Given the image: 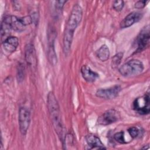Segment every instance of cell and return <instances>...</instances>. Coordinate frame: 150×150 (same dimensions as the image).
Masks as SVG:
<instances>
[{"mask_svg":"<svg viewBox=\"0 0 150 150\" xmlns=\"http://www.w3.org/2000/svg\"><path fill=\"white\" fill-rule=\"evenodd\" d=\"M82 16L83 10L79 4H75L70 12L63 35V49L66 55L70 50L74 30L80 23Z\"/></svg>","mask_w":150,"mask_h":150,"instance_id":"cell-1","label":"cell"},{"mask_svg":"<svg viewBox=\"0 0 150 150\" xmlns=\"http://www.w3.org/2000/svg\"><path fill=\"white\" fill-rule=\"evenodd\" d=\"M47 102L49 111L54 128L58 135L60 137H62L63 134V129L60 120L59 106L57 101L52 92L49 93Z\"/></svg>","mask_w":150,"mask_h":150,"instance_id":"cell-2","label":"cell"},{"mask_svg":"<svg viewBox=\"0 0 150 150\" xmlns=\"http://www.w3.org/2000/svg\"><path fill=\"white\" fill-rule=\"evenodd\" d=\"M142 63L137 59H132L124 64L119 69V73L123 76H132L139 74L144 70Z\"/></svg>","mask_w":150,"mask_h":150,"instance_id":"cell-3","label":"cell"},{"mask_svg":"<svg viewBox=\"0 0 150 150\" xmlns=\"http://www.w3.org/2000/svg\"><path fill=\"white\" fill-rule=\"evenodd\" d=\"M133 108L141 115H146L150 111L149 96L148 93L137 98L133 102Z\"/></svg>","mask_w":150,"mask_h":150,"instance_id":"cell-4","label":"cell"},{"mask_svg":"<svg viewBox=\"0 0 150 150\" xmlns=\"http://www.w3.org/2000/svg\"><path fill=\"white\" fill-rule=\"evenodd\" d=\"M149 26L148 25L141 30L136 38L137 52H142L149 46Z\"/></svg>","mask_w":150,"mask_h":150,"instance_id":"cell-5","label":"cell"},{"mask_svg":"<svg viewBox=\"0 0 150 150\" xmlns=\"http://www.w3.org/2000/svg\"><path fill=\"white\" fill-rule=\"evenodd\" d=\"M18 121L20 132L22 135H25L27 133L30 122V112L26 108H20L19 110Z\"/></svg>","mask_w":150,"mask_h":150,"instance_id":"cell-6","label":"cell"},{"mask_svg":"<svg viewBox=\"0 0 150 150\" xmlns=\"http://www.w3.org/2000/svg\"><path fill=\"white\" fill-rule=\"evenodd\" d=\"M120 117V113L114 109H110L98 117L97 123L101 125H108L117 121Z\"/></svg>","mask_w":150,"mask_h":150,"instance_id":"cell-7","label":"cell"},{"mask_svg":"<svg viewBox=\"0 0 150 150\" xmlns=\"http://www.w3.org/2000/svg\"><path fill=\"white\" fill-rule=\"evenodd\" d=\"M121 90V87L119 85H115L107 88H100L97 90L96 96L101 98L111 99L117 97Z\"/></svg>","mask_w":150,"mask_h":150,"instance_id":"cell-8","label":"cell"},{"mask_svg":"<svg viewBox=\"0 0 150 150\" xmlns=\"http://www.w3.org/2000/svg\"><path fill=\"white\" fill-rule=\"evenodd\" d=\"M142 17V13L138 12H132L127 15L121 22L120 24V28L122 29L128 28L140 21Z\"/></svg>","mask_w":150,"mask_h":150,"instance_id":"cell-9","label":"cell"},{"mask_svg":"<svg viewBox=\"0 0 150 150\" xmlns=\"http://www.w3.org/2000/svg\"><path fill=\"white\" fill-rule=\"evenodd\" d=\"M25 56L27 63L32 67H35L37 64L36 51L34 46L29 43L25 47Z\"/></svg>","mask_w":150,"mask_h":150,"instance_id":"cell-10","label":"cell"},{"mask_svg":"<svg viewBox=\"0 0 150 150\" xmlns=\"http://www.w3.org/2000/svg\"><path fill=\"white\" fill-rule=\"evenodd\" d=\"M55 32L51 30L50 33H48V42H49V49H48V57L49 61L52 64H55L57 63V56L54 50V39Z\"/></svg>","mask_w":150,"mask_h":150,"instance_id":"cell-11","label":"cell"},{"mask_svg":"<svg viewBox=\"0 0 150 150\" xmlns=\"http://www.w3.org/2000/svg\"><path fill=\"white\" fill-rule=\"evenodd\" d=\"M86 141L88 146V149H105V147L101 141L100 139L93 134H89L85 137Z\"/></svg>","mask_w":150,"mask_h":150,"instance_id":"cell-12","label":"cell"},{"mask_svg":"<svg viewBox=\"0 0 150 150\" xmlns=\"http://www.w3.org/2000/svg\"><path fill=\"white\" fill-rule=\"evenodd\" d=\"M81 73L83 79L87 82L93 83L99 77L98 74L93 71L89 67L83 65L81 68Z\"/></svg>","mask_w":150,"mask_h":150,"instance_id":"cell-13","label":"cell"},{"mask_svg":"<svg viewBox=\"0 0 150 150\" xmlns=\"http://www.w3.org/2000/svg\"><path fill=\"white\" fill-rule=\"evenodd\" d=\"M2 45L5 51L12 53L17 49L19 45V40L15 36H9L2 42Z\"/></svg>","mask_w":150,"mask_h":150,"instance_id":"cell-14","label":"cell"},{"mask_svg":"<svg viewBox=\"0 0 150 150\" xmlns=\"http://www.w3.org/2000/svg\"><path fill=\"white\" fill-rule=\"evenodd\" d=\"M7 18L12 30L21 32L25 29V26L21 22L19 18L15 16H7Z\"/></svg>","mask_w":150,"mask_h":150,"instance_id":"cell-15","label":"cell"},{"mask_svg":"<svg viewBox=\"0 0 150 150\" xmlns=\"http://www.w3.org/2000/svg\"><path fill=\"white\" fill-rule=\"evenodd\" d=\"M12 28L10 25V23L8 21L7 16H6L2 21L1 26V36L2 40L4 39V41L8 38L9 35L11 33ZM3 41V42H4Z\"/></svg>","mask_w":150,"mask_h":150,"instance_id":"cell-16","label":"cell"},{"mask_svg":"<svg viewBox=\"0 0 150 150\" xmlns=\"http://www.w3.org/2000/svg\"><path fill=\"white\" fill-rule=\"evenodd\" d=\"M97 57L102 62L107 61L110 57V50L106 45H102L96 52Z\"/></svg>","mask_w":150,"mask_h":150,"instance_id":"cell-17","label":"cell"},{"mask_svg":"<svg viewBox=\"0 0 150 150\" xmlns=\"http://www.w3.org/2000/svg\"><path fill=\"white\" fill-rule=\"evenodd\" d=\"M114 139L120 144H126L127 142L125 139L124 137V131H120L115 133L114 135Z\"/></svg>","mask_w":150,"mask_h":150,"instance_id":"cell-18","label":"cell"},{"mask_svg":"<svg viewBox=\"0 0 150 150\" xmlns=\"http://www.w3.org/2000/svg\"><path fill=\"white\" fill-rule=\"evenodd\" d=\"M123 53L120 52L115 54L112 59V66L113 67H117L120 63L121 60L122 58Z\"/></svg>","mask_w":150,"mask_h":150,"instance_id":"cell-19","label":"cell"},{"mask_svg":"<svg viewBox=\"0 0 150 150\" xmlns=\"http://www.w3.org/2000/svg\"><path fill=\"white\" fill-rule=\"evenodd\" d=\"M128 132L131 138H135L139 134V129L136 127H132L128 128Z\"/></svg>","mask_w":150,"mask_h":150,"instance_id":"cell-20","label":"cell"},{"mask_svg":"<svg viewBox=\"0 0 150 150\" xmlns=\"http://www.w3.org/2000/svg\"><path fill=\"white\" fill-rule=\"evenodd\" d=\"M124 6V2L123 1L121 0H117L114 1L113 2V8L116 11H121Z\"/></svg>","mask_w":150,"mask_h":150,"instance_id":"cell-21","label":"cell"},{"mask_svg":"<svg viewBox=\"0 0 150 150\" xmlns=\"http://www.w3.org/2000/svg\"><path fill=\"white\" fill-rule=\"evenodd\" d=\"M24 74H25V67L22 64H19L18 66V80L19 81H22L24 77Z\"/></svg>","mask_w":150,"mask_h":150,"instance_id":"cell-22","label":"cell"},{"mask_svg":"<svg viewBox=\"0 0 150 150\" xmlns=\"http://www.w3.org/2000/svg\"><path fill=\"white\" fill-rule=\"evenodd\" d=\"M21 22L23 23V25L26 26L28 25L31 24L32 23H33V18L31 15H28L23 17L19 18Z\"/></svg>","mask_w":150,"mask_h":150,"instance_id":"cell-23","label":"cell"},{"mask_svg":"<svg viewBox=\"0 0 150 150\" xmlns=\"http://www.w3.org/2000/svg\"><path fill=\"white\" fill-rule=\"evenodd\" d=\"M148 2V1H138L136 2V3L134 5V6L137 9H142L145 6Z\"/></svg>","mask_w":150,"mask_h":150,"instance_id":"cell-24","label":"cell"},{"mask_svg":"<svg viewBox=\"0 0 150 150\" xmlns=\"http://www.w3.org/2000/svg\"><path fill=\"white\" fill-rule=\"evenodd\" d=\"M66 2V1H57L56 2V8L58 9V10H62V9L63 8L64 4Z\"/></svg>","mask_w":150,"mask_h":150,"instance_id":"cell-25","label":"cell"}]
</instances>
